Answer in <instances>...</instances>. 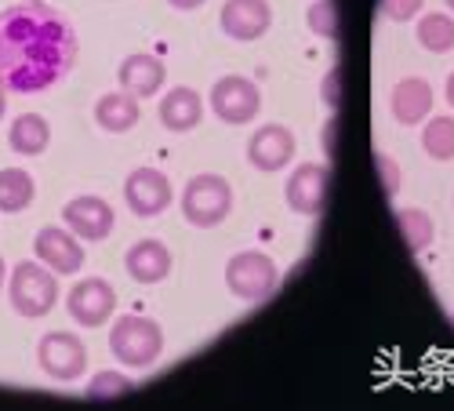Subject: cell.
<instances>
[{
	"instance_id": "4",
	"label": "cell",
	"mask_w": 454,
	"mask_h": 411,
	"mask_svg": "<svg viewBox=\"0 0 454 411\" xmlns=\"http://www.w3.org/2000/svg\"><path fill=\"white\" fill-rule=\"evenodd\" d=\"M109 350L124 368H149L164 350V331H160L157 320L128 313V317H121L117 324H113Z\"/></svg>"
},
{
	"instance_id": "29",
	"label": "cell",
	"mask_w": 454,
	"mask_h": 411,
	"mask_svg": "<svg viewBox=\"0 0 454 411\" xmlns=\"http://www.w3.org/2000/svg\"><path fill=\"white\" fill-rule=\"evenodd\" d=\"M338 81H342V73H338V69H331L327 77H324V102H327L331 109L338 106Z\"/></svg>"
},
{
	"instance_id": "32",
	"label": "cell",
	"mask_w": 454,
	"mask_h": 411,
	"mask_svg": "<svg viewBox=\"0 0 454 411\" xmlns=\"http://www.w3.org/2000/svg\"><path fill=\"white\" fill-rule=\"evenodd\" d=\"M4 109H8V95H4V88H0V117H4Z\"/></svg>"
},
{
	"instance_id": "9",
	"label": "cell",
	"mask_w": 454,
	"mask_h": 411,
	"mask_svg": "<svg viewBox=\"0 0 454 411\" xmlns=\"http://www.w3.org/2000/svg\"><path fill=\"white\" fill-rule=\"evenodd\" d=\"M171 182L164 171L157 168H135L124 182V204L131 208V215L138 218H157L171 208Z\"/></svg>"
},
{
	"instance_id": "6",
	"label": "cell",
	"mask_w": 454,
	"mask_h": 411,
	"mask_svg": "<svg viewBox=\"0 0 454 411\" xmlns=\"http://www.w3.org/2000/svg\"><path fill=\"white\" fill-rule=\"evenodd\" d=\"M36 364L48 379L59 383H77L88 371V346L81 335L73 331H48L41 343H36Z\"/></svg>"
},
{
	"instance_id": "26",
	"label": "cell",
	"mask_w": 454,
	"mask_h": 411,
	"mask_svg": "<svg viewBox=\"0 0 454 411\" xmlns=\"http://www.w3.org/2000/svg\"><path fill=\"white\" fill-rule=\"evenodd\" d=\"M306 22L317 36L324 41H334L338 36V0H313L309 12H306Z\"/></svg>"
},
{
	"instance_id": "18",
	"label": "cell",
	"mask_w": 454,
	"mask_h": 411,
	"mask_svg": "<svg viewBox=\"0 0 454 411\" xmlns=\"http://www.w3.org/2000/svg\"><path fill=\"white\" fill-rule=\"evenodd\" d=\"M204 117V99L193 91V88H171L164 99H160V124L175 135L182 131H193Z\"/></svg>"
},
{
	"instance_id": "16",
	"label": "cell",
	"mask_w": 454,
	"mask_h": 411,
	"mask_svg": "<svg viewBox=\"0 0 454 411\" xmlns=\"http://www.w3.org/2000/svg\"><path fill=\"white\" fill-rule=\"evenodd\" d=\"M117 81L128 95H135L138 102L142 99H153L164 81H168V66L157 59V55H128L117 69Z\"/></svg>"
},
{
	"instance_id": "21",
	"label": "cell",
	"mask_w": 454,
	"mask_h": 411,
	"mask_svg": "<svg viewBox=\"0 0 454 411\" xmlns=\"http://www.w3.org/2000/svg\"><path fill=\"white\" fill-rule=\"evenodd\" d=\"M36 182L22 168H0V215H19L33 204Z\"/></svg>"
},
{
	"instance_id": "33",
	"label": "cell",
	"mask_w": 454,
	"mask_h": 411,
	"mask_svg": "<svg viewBox=\"0 0 454 411\" xmlns=\"http://www.w3.org/2000/svg\"><path fill=\"white\" fill-rule=\"evenodd\" d=\"M4 277H8V266H4V258H0V288H4Z\"/></svg>"
},
{
	"instance_id": "2",
	"label": "cell",
	"mask_w": 454,
	"mask_h": 411,
	"mask_svg": "<svg viewBox=\"0 0 454 411\" xmlns=\"http://www.w3.org/2000/svg\"><path fill=\"white\" fill-rule=\"evenodd\" d=\"M182 215L189 226H197V230H215L222 226L225 218H230L233 211V186L225 182L222 175L215 171H204V175H193L185 182V190H182Z\"/></svg>"
},
{
	"instance_id": "34",
	"label": "cell",
	"mask_w": 454,
	"mask_h": 411,
	"mask_svg": "<svg viewBox=\"0 0 454 411\" xmlns=\"http://www.w3.org/2000/svg\"><path fill=\"white\" fill-rule=\"evenodd\" d=\"M447 8H450V12H454V0H447Z\"/></svg>"
},
{
	"instance_id": "25",
	"label": "cell",
	"mask_w": 454,
	"mask_h": 411,
	"mask_svg": "<svg viewBox=\"0 0 454 411\" xmlns=\"http://www.w3.org/2000/svg\"><path fill=\"white\" fill-rule=\"evenodd\" d=\"M131 393V379L121 375V371H98V375L88 383V400L106 404V400H117Z\"/></svg>"
},
{
	"instance_id": "35",
	"label": "cell",
	"mask_w": 454,
	"mask_h": 411,
	"mask_svg": "<svg viewBox=\"0 0 454 411\" xmlns=\"http://www.w3.org/2000/svg\"><path fill=\"white\" fill-rule=\"evenodd\" d=\"M450 324H454V313H450Z\"/></svg>"
},
{
	"instance_id": "13",
	"label": "cell",
	"mask_w": 454,
	"mask_h": 411,
	"mask_svg": "<svg viewBox=\"0 0 454 411\" xmlns=\"http://www.w3.org/2000/svg\"><path fill=\"white\" fill-rule=\"evenodd\" d=\"M62 222L69 233H77L81 241L88 244H98L113 233V208L95 197V194H84V197H73L66 208H62Z\"/></svg>"
},
{
	"instance_id": "19",
	"label": "cell",
	"mask_w": 454,
	"mask_h": 411,
	"mask_svg": "<svg viewBox=\"0 0 454 411\" xmlns=\"http://www.w3.org/2000/svg\"><path fill=\"white\" fill-rule=\"evenodd\" d=\"M142 117V106L135 95H128L124 88L121 91H106L98 102H95V124L109 135H124L138 124Z\"/></svg>"
},
{
	"instance_id": "3",
	"label": "cell",
	"mask_w": 454,
	"mask_h": 411,
	"mask_svg": "<svg viewBox=\"0 0 454 411\" xmlns=\"http://www.w3.org/2000/svg\"><path fill=\"white\" fill-rule=\"evenodd\" d=\"M8 298H12V310L26 320H41L55 310L59 303V273H51L41 258L36 263H19L12 270V281H8Z\"/></svg>"
},
{
	"instance_id": "1",
	"label": "cell",
	"mask_w": 454,
	"mask_h": 411,
	"mask_svg": "<svg viewBox=\"0 0 454 411\" xmlns=\"http://www.w3.org/2000/svg\"><path fill=\"white\" fill-rule=\"evenodd\" d=\"M77 59V33L41 0L0 12V88L44 91L59 84Z\"/></svg>"
},
{
	"instance_id": "14",
	"label": "cell",
	"mask_w": 454,
	"mask_h": 411,
	"mask_svg": "<svg viewBox=\"0 0 454 411\" xmlns=\"http://www.w3.org/2000/svg\"><path fill=\"white\" fill-rule=\"evenodd\" d=\"M284 197L291 204V211L298 215H320L324 211V201H327V168L324 164H298L291 175H287V186H284Z\"/></svg>"
},
{
	"instance_id": "24",
	"label": "cell",
	"mask_w": 454,
	"mask_h": 411,
	"mask_svg": "<svg viewBox=\"0 0 454 411\" xmlns=\"http://www.w3.org/2000/svg\"><path fill=\"white\" fill-rule=\"evenodd\" d=\"M422 149L433 161H454V117H429L422 128Z\"/></svg>"
},
{
	"instance_id": "22",
	"label": "cell",
	"mask_w": 454,
	"mask_h": 411,
	"mask_svg": "<svg viewBox=\"0 0 454 411\" xmlns=\"http://www.w3.org/2000/svg\"><path fill=\"white\" fill-rule=\"evenodd\" d=\"M396 233H400V241H403V248L411 255H422L436 237L433 215L422 211V208H400L396 211Z\"/></svg>"
},
{
	"instance_id": "15",
	"label": "cell",
	"mask_w": 454,
	"mask_h": 411,
	"mask_svg": "<svg viewBox=\"0 0 454 411\" xmlns=\"http://www.w3.org/2000/svg\"><path fill=\"white\" fill-rule=\"evenodd\" d=\"M171 266H175L171 248L164 241H157V237H142V241H135L124 251V270L138 284H160V281H168Z\"/></svg>"
},
{
	"instance_id": "17",
	"label": "cell",
	"mask_w": 454,
	"mask_h": 411,
	"mask_svg": "<svg viewBox=\"0 0 454 411\" xmlns=\"http://www.w3.org/2000/svg\"><path fill=\"white\" fill-rule=\"evenodd\" d=\"M389 109L403 128L422 124L426 117H433V84L426 77H403L389 95Z\"/></svg>"
},
{
	"instance_id": "27",
	"label": "cell",
	"mask_w": 454,
	"mask_h": 411,
	"mask_svg": "<svg viewBox=\"0 0 454 411\" xmlns=\"http://www.w3.org/2000/svg\"><path fill=\"white\" fill-rule=\"evenodd\" d=\"M374 171H378V182H382V194L386 197H396L400 194V164L389 157V154H374Z\"/></svg>"
},
{
	"instance_id": "12",
	"label": "cell",
	"mask_w": 454,
	"mask_h": 411,
	"mask_svg": "<svg viewBox=\"0 0 454 411\" xmlns=\"http://www.w3.org/2000/svg\"><path fill=\"white\" fill-rule=\"evenodd\" d=\"M218 22H222L225 36L247 44V41H258V36L270 33L273 8H270V0H225Z\"/></svg>"
},
{
	"instance_id": "30",
	"label": "cell",
	"mask_w": 454,
	"mask_h": 411,
	"mask_svg": "<svg viewBox=\"0 0 454 411\" xmlns=\"http://www.w3.org/2000/svg\"><path fill=\"white\" fill-rule=\"evenodd\" d=\"M171 8H178V12H193V8H200L204 0H168Z\"/></svg>"
},
{
	"instance_id": "28",
	"label": "cell",
	"mask_w": 454,
	"mask_h": 411,
	"mask_svg": "<svg viewBox=\"0 0 454 411\" xmlns=\"http://www.w3.org/2000/svg\"><path fill=\"white\" fill-rule=\"evenodd\" d=\"M422 4H426V0H378L382 15L393 19V22H407V19H414V15L422 12Z\"/></svg>"
},
{
	"instance_id": "8",
	"label": "cell",
	"mask_w": 454,
	"mask_h": 411,
	"mask_svg": "<svg viewBox=\"0 0 454 411\" xmlns=\"http://www.w3.org/2000/svg\"><path fill=\"white\" fill-rule=\"evenodd\" d=\"M66 313L81 328H98L117 313V291H113V284L106 277H84L69 288Z\"/></svg>"
},
{
	"instance_id": "20",
	"label": "cell",
	"mask_w": 454,
	"mask_h": 411,
	"mask_svg": "<svg viewBox=\"0 0 454 411\" xmlns=\"http://www.w3.org/2000/svg\"><path fill=\"white\" fill-rule=\"evenodd\" d=\"M8 146L19 157H41L51 146V124L41 114H22L8 128Z\"/></svg>"
},
{
	"instance_id": "31",
	"label": "cell",
	"mask_w": 454,
	"mask_h": 411,
	"mask_svg": "<svg viewBox=\"0 0 454 411\" xmlns=\"http://www.w3.org/2000/svg\"><path fill=\"white\" fill-rule=\"evenodd\" d=\"M443 91H447V102L454 106V73H450V77H447V84H443Z\"/></svg>"
},
{
	"instance_id": "23",
	"label": "cell",
	"mask_w": 454,
	"mask_h": 411,
	"mask_svg": "<svg viewBox=\"0 0 454 411\" xmlns=\"http://www.w3.org/2000/svg\"><path fill=\"white\" fill-rule=\"evenodd\" d=\"M419 44L426 48V51H433V55H447V51H454V19L450 15H440V12H433V15H422V22H419Z\"/></svg>"
},
{
	"instance_id": "11",
	"label": "cell",
	"mask_w": 454,
	"mask_h": 411,
	"mask_svg": "<svg viewBox=\"0 0 454 411\" xmlns=\"http://www.w3.org/2000/svg\"><path fill=\"white\" fill-rule=\"evenodd\" d=\"M33 255L41 263L59 273V277H69V273H81L84 266V248H81V237L69 233V230H59V226H44L33 241Z\"/></svg>"
},
{
	"instance_id": "5",
	"label": "cell",
	"mask_w": 454,
	"mask_h": 411,
	"mask_svg": "<svg viewBox=\"0 0 454 411\" xmlns=\"http://www.w3.org/2000/svg\"><path fill=\"white\" fill-rule=\"evenodd\" d=\"M280 284V270L266 251H237L225 263V288L244 303H262Z\"/></svg>"
},
{
	"instance_id": "10",
	"label": "cell",
	"mask_w": 454,
	"mask_h": 411,
	"mask_svg": "<svg viewBox=\"0 0 454 411\" xmlns=\"http://www.w3.org/2000/svg\"><path fill=\"white\" fill-rule=\"evenodd\" d=\"M294 149L298 146H294L291 128H284V124H262L247 138V161L262 175H277V171H284L294 161Z\"/></svg>"
},
{
	"instance_id": "7",
	"label": "cell",
	"mask_w": 454,
	"mask_h": 411,
	"mask_svg": "<svg viewBox=\"0 0 454 411\" xmlns=\"http://www.w3.org/2000/svg\"><path fill=\"white\" fill-rule=\"evenodd\" d=\"M207 106L222 124H233V128L251 124L262 114V91H258L254 81L240 77V73H230V77L215 81V88L207 95Z\"/></svg>"
}]
</instances>
